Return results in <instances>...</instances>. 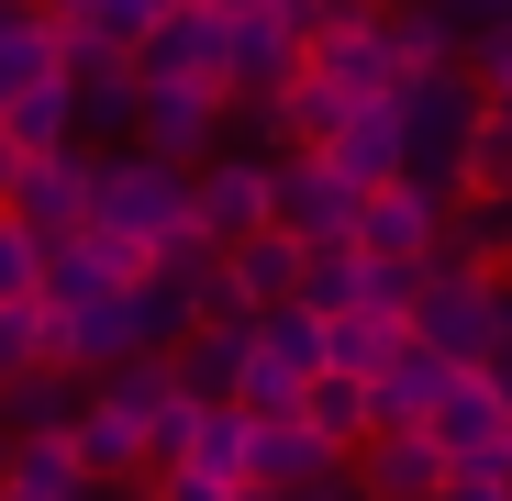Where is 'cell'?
Wrapping results in <instances>:
<instances>
[{
  "label": "cell",
  "instance_id": "cell-1",
  "mask_svg": "<svg viewBox=\"0 0 512 501\" xmlns=\"http://www.w3.org/2000/svg\"><path fill=\"white\" fill-rule=\"evenodd\" d=\"M390 101H401V179H423V190H468L479 78H468V67H412Z\"/></svg>",
  "mask_w": 512,
  "mask_h": 501
},
{
  "label": "cell",
  "instance_id": "cell-2",
  "mask_svg": "<svg viewBox=\"0 0 512 501\" xmlns=\"http://www.w3.org/2000/svg\"><path fill=\"white\" fill-rule=\"evenodd\" d=\"M90 223L134 234L145 257H156V245L190 223V167H179V156H145V145H134V156H101V179H90Z\"/></svg>",
  "mask_w": 512,
  "mask_h": 501
},
{
  "label": "cell",
  "instance_id": "cell-3",
  "mask_svg": "<svg viewBox=\"0 0 512 501\" xmlns=\"http://www.w3.org/2000/svg\"><path fill=\"white\" fill-rule=\"evenodd\" d=\"M490 323H501V268H468V257H423V290H412V334L423 346H446L457 368L490 357Z\"/></svg>",
  "mask_w": 512,
  "mask_h": 501
},
{
  "label": "cell",
  "instance_id": "cell-4",
  "mask_svg": "<svg viewBox=\"0 0 512 501\" xmlns=\"http://www.w3.org/2000/svg\"><path fill=\"white\" fill-rule=\"evenodd\" d=\"M323 368V312L312 301H268L245 323V379H234V401L245 412H301V379Z\"/></svg>",
  "mask_w": 512,
  "mask_h": 501
},
{
  "label": "cell",
  "instance_id": "cell-5",
  "mask_svg": "<svg viewBox=\"0 0 512 501\" xmlns=\"http://www.w3.org/2000/svg\"><path fill=\"white\" fill-rule=\"evenodd\" d=\"M223 123H234V90H223V78H145V67H134V145H145V156L201 167Z\"/></svg>",
  "mask_w": 512,
  "mask_h": 501
},
{
  "label": "cell",
  "instance_id": "cell-6",
  "mask_svg": "<svg viewBox=\"0 0 512 501\" xmlns=\"http://www.w3.org/2000/svg\"><path fill=\"white\" fill-rule=\"evenodd\" d=\"M268 212H279L301 245H334V234H357V179H346L323 145H279V156H268Z\"/></svg>",
  "mask_w": 512,
  "mask_h": 501
},
{
  "label": "cell",
  "instance_id": "cell-7",
  "mask_svg": "<svg viewBox=\"0 0 512 501\" xmlns=\"http://www.w3.org/2000/svg\"><path fill=\"white\" fill-rule=\"evenodd\" d=\"M301 56H312L346 101H390V90H401V56H390V0H346V12H334Z\"/></svg>",
  "mask_w": 512,
  "mask_h": 501
},
{
  "label": "cell",
  "instance_id": "cell-8",
  "mask_svg": "<svg viewBox=\"0 0 512 501\" xmlns=\"http://www.w3.org/2000/svg\"><path fill=\"white\" fill-rule=\"evenodd\" d=\"M423 435H435L446 457H468V468H512V401H501V379L490 368H457L435 390V412H423Z\"/></svg>",
  "mask_w": 512,
  "mask_h": 501
},
{
  "label": "cell",
  "instance_id": "cell-9",
  "mask_svg": "<svg viewBox=\"0 0 512 501\" xmlns=\"http://www.w3.org/2000/svg\"><path fill=\"white\" fill-rule=\"evenodd\" d=\"M134 279H145V245L112 234V223H78V234L45 245V301H56V312H67V301H101V290H134Z\"/></svg>",
  "mask_w": 512,
  "mask_h": 501
},
{
  "label": "cell",
  "instance_id": "cell-10",
  "mask_svg": "<svg viewBox=\"0 0 512 501\" xmlns=\"http://www.w3.org/2000/svg\"><path fill=\"white\" fill-rule=\"evenodd\" d=\"M90 179H101V156H90V145L23 156V179H12V201H0V212H12V223H34V234L56 245V234H78V223H90Z\"/></svg>",
  "mask_w": 512,
  "mask_h": 501
},
{
  "label": "cell",
  "instance_id": "cell-11",
  "mask_svg": "<svg viewBox=\"0 0 512 501\" xmlns=\"http://www.w3.org/2000/svg\"><path fill=\"white\" fill-rule=\"evenodd\" d=\"M446 201L457 190L379 179V190H357V245H368V257H435V245H446Z\"/></svg>",
  "mask_w": 512,
  "mask_h": 501
},
{
  "label": "cell",
  "instance_id": "cell-12",
  "mask_svg": "<svg viewBox=\"0 0 512 501\" xmlns=\"http://www.w3.org/2000/svg\"><path fill=\"white\" fill-rule=\"evenodd\" d=\"M190 223H201L212 245L279 223V212H268V156H201V167H190Z\"/></svg>",
  "mask_w": 512,
  "mask_h": 501
},
{
  "label": "cell",
  "instance_id": "cell-13",
  "mask_svg": "<svg viewBox=\"0 0 512 501\" xmlns=\"http://www.w3.org/2000/svg\"><path fill=\"white\" fill-rule=\"evenodd\" d=\"M346 446H323L301 412H245V490H268V501H290L301 479H323Z\"/></svg>",
  "mask_w": 512,
  "mask_h": 501
},
{
  "label": "cell",
  "instance_id": "cell-14",
  "mask_svg": "<svg viewBox=\"0 0 512 501\" xmlns=\"http://www.w3.org/2000/svg\"><path fill=\"white\" fill-rule=\"evenodd\" d=\"M234 56V12H212V0H179V12H156V34L134 45L145 78H223Z\"/></svg>",
  "mask_w": 512,
  "mask_h": 501
},
{
  "label": "cell",
  "instance_id": "cell-15",
  "mask_svg": "<svg viewBox=\"0 0 512 501\" xmlns=\"http://www.w3.org/2000/svg\"><path fill=\"white\" fill-rule=\"evenodd\" d=\"M346 457H357V490L368 501H423V490L446 479V446L423 435V424H368Z\"/></svg>",
  "mask_w": 512,
  "mask_h": 501
},
{
  "label": "cell",
  "instance_id": "cell-16",
  "mask_svg": "<svg viewBox=\"0 0 512 501\" xmlns=\"http://www.w3.org/2000/svg\"><path fill=\"white\" fill-rule=\"evenodd\" d=\"M268 301H301V234L290 223H256L223 245V312H268Z\"/></svg>",
  "mask_w": 512,
  "mask_h": 501
},
{
  "label": "cell",
  "instance_id": "cell-17",
  "mask_svg": "<svg viewBox=\"0 0 512 501\" xmlns=\"http://www.w3.org/2000/svg\"><path fill=\"white\" fill-rule=\"evenodd\" d=\"M446 379H457V357H446V346H423V334L401 323V346L368 368V412H379V424H423Z\"/></svg>",
  "mask_w": 512,
  "mask_h": 501
},
{
  "label": "cell",
  "instance_id": "cell-18",
  "mask_svg": "<svg viewBox=\"0 0 512 501\" xmlns=\"http://www.w3.org/2000/svg\"><path fill=\"white\" fill-rule=\"evenodd\" d=\"M78 412H90V368H67V357H34L12 390H0V435H67Z\"/></svg>",
  "mask_w": 512,
  "mask_h": 501
},
{
  "label": "cell",
  "instance_id": "cell-19",
  "mask_svg": "<svg viewBox=\"0 0 512 501\" xmlns=\"http://www.w3.org/2000/svg\"><path fill=\"white\" fill-rule=\"evenodd\" d=\"M290 67H301L290 12H256V23H234V56H223V90H234V112L279 101V90H290Z\"/></svg>",
  "mask_w": 512,
  "mask_h": 501
},
{
  "label": "cell",
  "instance_id": "cell-20",
  "mask_svg": "<svg viewBox=\"0 0 512 501\" xmlns=\"http://www.w3.org/2000/svg\"><path fill=\"white\" fill-rule=\"evenodd\" d=\"M346 112H357V101H346V90H334V78L301 56V67H290V90H279V101H256V112H234V123H256L268 145H323Z\"/></svg>",
  "mask_w": 512,
  "mask_h": 501
},
{
  "label": "cell",
  "instance_id": "cell-21",
  "mask_svg": "<svg viewBox=\"0 0 512 501\" xmlns=\"http://www.w3.org/2000/svg\"><path fill=\"white\" fill-rule=\"evenodd\" d=\"M78 468H90L101 490H145V412H123V401H101L90 390V412H78Z\"/></svg>",
  "mask_w": 512,
  "mask_h": 501
},
{
  "label": "cell",
  "instance_id": "cell-22",
  "mask_svg": "<svg viewBox=\"0 0 512 501\" xmlns=\"http://www.w3.org/2000/svg\"><path fill=\"white\" fill-rule=\"evenodd\" d=\"M0 490L12 501H90L101 479L78 468V435H12L0 446Z\"/></svg>",
  "mask_w": 512,
  "mask_h": 501
},
{
  "label": "cell",
  "instance_id": "cell-23",
  "mask_svg": "<svg viewBox=\"0 0 512 501\" xmlns=\"http://www.w3.org/2000/svg\"><path fill=\"white\" fill-rule=\"evenodd\" d=\"M323 156L346 167L357 190H379V179H401V101H357L346 123L323 134Z\"/></svg>",
  "mask_w": 512,
  "mask_h": 501
},
{
  "label": "cell",
  "instance_id": "cell-24",
  "mask_svg": "<svg viewBox=\"0 0 512 501\" xmlns=\"http://www.w3.org/2000/svg\"><path fill=\"white\" fill-rule=\"evenodd\" d=\"M0 134H12L23 156H56V145H78V78H67V67H45L34 90H12V101H0Z\"/></svg>",
  "mask_w": 512,
  "mask_h": 501
},
{
  "label": "cell",
  "instance_id": "cell-25",
  "mask_svg": "<svg viewBox=\"0 0 512 501\" xmlns=\"http://www.w3.org/2000/svg\"><path fill=\"white\" fill-rule=\"evenodd\" d=\"M301 424H312L323 446H357V435L379 424V412H368V379H357V368H312V379H301Z\"/></svg>",
  "mask_w": 512,
  "mask_h": 501
},
{
  "label": "cell",
  "instance_id": "cell-26",
  "mask_svg": "<svg viewBox=\"0 0 512 501\" xmlns=\"http://www.w3.org/2000/svg\"><path fill=\"white\" fill-rule=\"evenodd\" d=\"M390 56H401V78H412V67H457L468 34L435 12V0H390Z\"/></svg>",
  "mask_w": 512,
  "mask_h": 501
},
{
  "label": "cell",
  "instance_id": "cell-27",
  "mask_svg": "<svg viewBox=\"0 0 512 501\" xmlns=\"http://www.w3.org/2000/svg\"><path fill=\"white\" fill-rule=\"evenodd\" d=\"M390 346H401V323H390V312H368V301L323 312V368H357V379H368V368H379Z\"/></svg>",
  "mask_w": 512,
  "mask_h": 501
},
{
  "label": "cell",
  "instance_id": "cell-28",
  "mask_svg": "<svg viewBox=\"0 0 512 501\" xmlns=\"http://www.w3.org/2000/svg\"><path fill=\"white\" fill-rule=\"evenodd\" d=\"M468 190H512V90H479V134H468Z\"/></svg>",
  "mask_w": 512,
  "mask_h": 501
},
{
  "label": "cell",
  "instance_id": "cell-29",
  "mask_svg": "<svg viewBox=\"0 0 512 501\" xmlns=\"http://www.w3.org/2000/svg\"><path fill=\"white\" fill-rule=\"evenodd\" d=\"M0 301H45V234L0 212Z\"/></svg>",
  "mask_w": 512,
  "mask_h": 501
},
{
  "label": "cell",
  "instance_id": "cell-30",
  "mask_svg": "<svg viewBox=\"0 0 512 501\" xmlns=\"http://www.w3.org/2000/svg\"><path fill=\"white\" fill-rule=\"evenodd\" d=\"M145 501H245V479H212V468H145Z\"/></svg>",
  "mask_w": 512,
  "mask_h": 501
},
{
  "label": "cell",
  "instance_id": "cell-31",
  "mask_svg": "<svg viewBox=\"0 0 512 501\" xmlns=\"http://www.w3.org/2000/svg\"><path fill=\"white\" fill-rule=\"evenodd\" d=\"M423 501H512V468H468V457H446V479L423 490Z\"/></svg>",
  "mask_w": 512,
  "mask_h": 501
},
{
  "label": "cell",
  "instance_id": "cell-32",
  "mask_svg": "<svg viewBox=\"0 0 512 501\" xmlns=\"http://www.w3.org/2000/svg\"><path fill=\"white\" fill-rule=\"evenodd\" d=\"M490 379H501V401H512V268H501V323H490V357H479Z\"/></svg>",
  "mask_w": 512,
  "mask_h": 501
},
{
  "label": "cell",
  "instance_id": "cell-33",
  "mask_svg": "<svg viewBox=\"0 0 512 501\" xmlns=\"http://www.w3.org/2000/svg\"><path fill=\"white\" fill-rule=\"evenodd\" d=\"M290 501H368V490H357V457H334V468H323V479H301Z\"/></svg>",
  "mask_w": 512,
  "mask_h": 501
},
{
  "label": "cell",
  "instance_id": "cell-34",
  "mask_svg": "<svg viewBox=\"0 0 512 501\" xmlns=\"http://www.w3.org/2000/svg\"><path fill=\"white\" fill-rule=\"evenodd\" d=\"M279 12H290V34H301V45H312V34H323V23H334V12H346V0H279Z\"/></svg>",
  "mask_w": 512,
  "mask_h": 501
},
{
  "label": "cell",
  "instance_id": "cell-35",
  "mask_svg": "<svg viewBox=\"0 0 512 501\" xmlns=\"http://www.w3.org/2000/svg\"><path fill=\"white\" fill-rule=\"evenodd\" d=\"M435 12H446L457 34H479V23H501V12H512V0H435Z\"/></svg>",
  "mask_w": 512,
  "mask_h": 501
},
{
  "label": "cell",
  "instance_id": "cell-36",
  "mask_svg": "<svg viewBox=\"0 0 512 501\" xmlns=\"http://www.w3.org/2000/svg\"><path fill=\"white\" fill-rule=\"evenodd\" d=\"M212 12H234V23H256V12H279V0H212Z\"/></svg>",
  "mask_w": 512,
  "mask_h": 501
},
{
  "label": "cell",
  "instance_id": "cell-37",
  "mask_svg": "<svg viewBox=\"0 0 512 501\" xmlns=\"http://www.w3.org/2000/svg\"><path fill=\"white\" fill-rule=\"evenodd\" d=\"M501 90H512V78H501Z\"/></svg>",
  "mask_w": 512,
  "mask_h": 501
},
{
  "label": "cell",
  "instance_id": "cell-38",
  "mask_svg": "<svg viewBox=\"0 0 512 501\" xmlns=\"http://www.w3.org/2000/svg\"><path fill=\"white\" fill-rule=\"evenodd\" d=\"M0 446H12V435H0Z\"/></svg>",
  "mask_w": 512,
  "mask_h": 501
},
{
  "label": "cell",
  "instance_id": "cell-39",
  "mask_svg": "<svg viewBox=\"0 0 512 501\" xmlns=\"http://www.w3.org/2000/svg\"><path fill=\"white\" fill-rule=\"evenodd\" d=\"M134 501H145V490H134Z\"/></svg>",
  "mask_w": 512,
  "mask_h": 501
}]
</instances>
